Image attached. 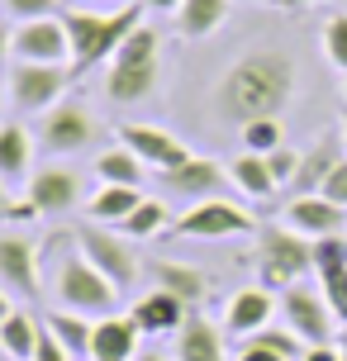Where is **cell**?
Listing matches in <instances>:
<instances>
[{"instance_id": "1", "label": "cell", "mask_w": 347, "mask_h": 361, "mask_svg": "<svg viewBox=\"0 0 347 361\" xmlns=\"http://www.w3.org/2000/svg\"><path fill=\"white\" fill-rule=\"evenodd\" d=\"M295 100V62L281 48H252L219 76L214 86V114L224 124H252V119H281V109Z\"/></svg>"}, {"instance_id": "2", "label": "cell", "mask_w": 347, "mask_h": 361, "mask_svg": "<svg viewBox=\"0 0 347 361\" xmlns=\"http://www.w3.org/2000/svg\"><path fill=\"white\" fill-rule=\"evenodd\" d=\"M43 257H48V290H53V309H67V314H86V319H105V314H119V290L100 276V271L81 257L76 247V233H53L43 243Z\"/></svg>"}, {"instance_id": "3", "label": "cell", "mask_w": 347, "mask_h": 361, "mask_svg": "<svg viewBox=\"0 0 347 361\" xmlns=\"http://www.w3.org/2000/svg\"><path fill=\"white\" fill-rule=\"evenodd\" d=\"M143 24V5L138 0H128V5H114L105 15H95L86 5H76V10H62V29H67V43H72V72H95V67H105L119 48H124V38L133 34Z\"/></svg>"}, {"instance_id": "4", "label": "cell", "mask_w": 347, "mask_h": 361, "mask_svg": "<svg viewBox=\"0 0 347 361\" xmlns=\"http://www.w3.org/2000/svg\"><path fill=\"white\" fill-rule=\"evenodd\" d=\"M252 267H257V286L262 290L286 295L314 271V243L305 233H295L291 224H267V228H257Z\"/></svg>"}, {"instance_id": "5", "label": "cell", "mask_w": 347, "mask_h": 361, "mask_svg": "<svg viewBox=\"0 0 347 361\" xmlns=\"http://www.w3.org/2000/svg\"><path fill=\"white\" fill-rule=\"evenodd\" d=\"M157 86V34L138 24L124 38V48L105 62V100L114 105H138Z\"/></svg>"}, {"instance_id": "6", "label": "cell", "mask_w": 347, "mask_h": 361, "mask_svg": "<svg viewBox=\"0 0 347 361\" xmlns=\"http://www.w3.org/2000/svg\"><path fill=\"white\" fill-rule=\"evenodd\" d=\"M72 76L76 72L67 62H15L10 76H5V90H10V105L15 109H24V114H48L53 105H62Z\"/></svg>"}, {"instance_id": "7", "label": "cell", "mask_w": 347, "mask_h": 361, "mask_svg": "<svg viewBox=\"0 0 347 361\" xmlns=\"http://www.w3.org/2000/svg\"><path fill=\"white\" fill-rule=\"evenodd\" d=\"M76 247H81V257H86L119 295H128V290L138 286V257H133V247H128V238L119 233V228H105V224H91V219H86V224L76 228Z\"/></svg>"}, {"instance_id": "8", "label": "cell", "mask_w": 347, "mask_h": 361, "mask_svg": "<svg viewBox=\"0 0 347 361\" xmlns=\"http://www.w3.org/2000/svg\"><path fill=\"white\" fill-rule=\"evenodd\" d=\"M176 238H252L257 233V219L238 204V200H200L190 204L176 224H171Z\"/></svg>"}, {"instance_id": "9", "label": "cell", "mask_w": 347, "mask_h": 361, "mask_svg": "<svg viewBox=\"0 0 347 361\" xmlns=\"http://www.w3.org/2000/svg\"><path fill=\"white\" fill-rule=\"evenodd\" d=\"M281 324L295 328V338L305 347H329L333 333H338V319H333L324 290H310V286H291L281 295Z\"/></svg>"}, {"instance_id": "10", "label": "cell", "mask_w": 347, "mask_h": 361, "mask_svg": "<svg viewBox=\"0 0 347 361\" xmlns=\"http://www.w3.org/2000/svg\"><path fill=\"white\" fill-rule=\"evenodd\" d=\"M100 138V128H95L91 109L76 105V100H62L43 114V124H38V143L48 147L53 157H72V152H86V147Z\"/></svg>"}, {"instance_id": "11", "label": "cell", "mask_w": 347, "mask_h": 361, "mask_svg": "<svg viewBox=\"0 0 347 361\" xmlns=\"http://www.w3.org/2000/svg\"><path fill=\"white\" fill-rule=\"evenodd\" d=\"M38 257H43V247H38L29 233H19V228H0V286L15 290V295L38 300V290H43Z\"/></svg>"}, {"instance_id": "12", "label": "cell", "mask_w": 347, "mask_h": 361, "mask_svg": "<svg viewBox=\"0 0 347 361\" xmlns=\"http://www.w3.org/2000/svg\"><path fill=\"white\" fill-rule=\"evenodd\" d=\"M157 180L166 185V195L176 200H190V204H200V200H219L224 185H233L229 180V166L209 162V157H185L181 166H171V171H157Z\"/></svg>"}, {"instance_id": "13", "label": "cell", "mask_w": 347, "mask_h": 361, "mask_svg": "<svg viewBox=\"0 0 347 361\" xmlns=\"http://www.w3.org/2000/svg\"><path fill=\"white\" fill-rule=\"evenodd\" d=\"M114 133H119V143H124L143 166H152V171H171V166H181L185 157H190V147H185L176 133H166L162 124H119Z\"/></svg>"}, {"instance_id": "14", "label": "cell", "mask_w": 347, "mask_h": 361, "mask_svg": "<svg viewBox=\"0 0 347 361\" xmlns=\"http://www.w3.org/2000/svg\"><path fill=\"white\" fill-rule=\"evenodd\" d=\"M10 57L15 62H67L72 43H67L62 19H24L10 38Z\"/></svg>"}, {"instance_id": "15", "label": "cell", "mask_w": 347, "mask_h": 361, "mask_svg": "<svg viewBox=\"0 0 347 361\" xmlns=\"http://www.w3.org/2000/svg\"><path fill=\"white\" fill-rule=\"evenodd\" d=\"M24 195L34 200L38 214H67L81 204V176H76L72 166H43L29 176V190Z\"/></svg>"}, {"instance_id": "16", "label": "cell", "mask_w": 347, "mask_h": 361, "mask_svg": "<svg viewBox=\"0 0 347 361\" xmlns=\"http://www.w3.org/2000/svg\"><path fill=\"white\" fill-rule=\"evenodd\" d=\"M286 224L314 243V238L343 233V228H347V209H343V204H333L329 195H291V204H286Z\"/></svg>"}, {"instance_id": "17", "label": "cell", "mask_w": 347, "mask_h": 361, "mask_svg": "<svg viewBox=\"0 0 347 361\" xmlns=\"http://www.w3.org/2000/svg\"><path fill=\"white\" fill-rule=\"evenodd\" d=\"M128 319L138 324L143 338H166V333H181V324L190 319V309H185L176 295H166V290H147V295L133 300Z\"/></svg>"}, {"instance_id": "18", "label": "cell", "mask_w": 347, "mask_h": 361, "mask_svg": "<svg viewBox=\"0 0 347 361\" xmlns=\"http://www.w3.org/2000/svg\"><path fill=\"white\" fill-rule=\"evenodd\" d=\"M276 295L272 290H262V286H243L229 300V309H224V328L233 333V338H252L257 328H267L276 324Z\"/></svg>"}, {"instance_id": "19", "label": "cell", "mask_w": 347, "mask_h": 361, "mask_svg": "<svg viewBox=\"0 0 347 361\" xmlns=\"http://www.w3.org/2000/svg\"><path fill=\"white\" fill-rule=\"evenodd\" d=\"M138 324L128 314H105L91 328V361H133L138 357Z\"/></svg>"}, {"instance_id": "20", "label": "cell", "mask_w": 347, "mask_h": 361, "mask_svg": "<svg viewBox=\"0 0 347 361\" xmlns=\"http://www.w3.org/2000/svg\"><path fill=\"white\" fill-rule=\"evenodd\" d=\"M152 290H166V295H176L190 314H200L205 295H209V276H205L200 267H185V262H152Z\"/></svg>"}, {"instance_id": "21", "label": "cell", "mask_w": 347, "mask_h": 361, "mask_svg": "<svg viewBox=\"0 0 347 361\" xmlns=\"http://www.w3.org/2000/svg\"><path fill=\"white\" fill-rule=\"evenodd\" d=\"M343 157H347V152H343V133L319 138V143L300 157V171H295L291 190H295V195H319V190H324V180L333 176V166L343 162Z\"/></svg>"}, {"instance_id": "22", "label": "cell", "mask_w": 347, "mask_h": 361, "mask_svg": "<svg viewBox=\"0 0 347 361\" xmlns=\"http://www.w3.org/2000/svg\"><path fill=\"white\" fill-rule=\"evenodd\" d=\"M29 171H34V138H29V128L24 124H0V180L5 185H15L24 180L29 185Z\"/></svg>"}, {"instance_id": "23", "label": "cell", "mask_w": 347, "mask_h": 361, "mask_svg": "<svg viewBox=\"0 0 347 361\" xmlns=\"http://www.w3.org/2000/svg\"><path fill=\"white\" fill-rule=\"evenodd\" d=\"M176 361H229L224 357V333L205 314H190L176 333Z\"/></svg>"}, {"instance_id": "24", "label": "cell", "mask_w": 347, "mask_h": 361, "mask_svg": "<svg viewBox=\"0 0 347 361\" xmlns=\"http://www.w3.org/2000/svg\"><path fill=\"white\" fill-rule=\"evenodd\" d=\"M229 5L233 0H181V10H176V34L185 43H200V38L219 34V24L229 19Z\"/></svg>"}, {"instance_id": "25", "label": "cell", "mask_w": 347, "mask_h": 361, "mask_svg": "<svg viewBox=\"0 0 347 361\" xmlns=\"http://www.w3.org/2000/svg\"><path fill=\"white\" fill-rule=\"evenodd\" d=\"M138 200H143V190H133V185H100V190L86 200V219H91V224H105V228H119V224L138 209Z\"/></svg>"}, {"instance_id": "26", "label": "cell", "mask_w": 347, "mask_h": 361, "mask_svg": "<svg viewBox=\"0 0 347 361\" xmlns=\"http://www.w3.org/2000/svg\"><path fill=\"white\" fill-rule=\"evenodd\" d=\"M43 328L72 352V361H91V328H95V319H86V314H67V309H53V314H43Z\"/></svg>"}, {"instance_id": "27", "label": "cell", "mask_w": 347, "mask_h": 361, "mask_svg": "<svg viewBox=\"0 0 347 361\" xmlns=\"http://www.w3.org/2000/svg\"><path fill=\"white\" fill-rule=\"evenodd\" d=\"M38 338H43V319L24 314V309H15V314L0 324V352L10 361H34Z\"/></svg>"}, {"instance_id": "28", "label": "cell", "mask_w": 347, "mask_h": 361, "mask_svg": "<svg viewBox=\"0 0 347 361\" xmlns=\"http://www.w3.org/2000/svg\"><path fill=\"white\" fill-rule=\"evenodd\" d=\"M229 180H233L248 200H272L276 190H281L276 176H272V166H267V157H257V152H238L233 162H229Z\"/></svg>"}, {"instance_id": "29", "label": "cell", "mask_w": 347, "mask_h": 361, "mask_svg": "<svg viewBox=\"0 0 347 361\" xmlns=\"http://www.w3.org/2000/svg\"><path fill=\"white\" fill-rule=\"evenodd\" d=\"M95 176H100V185H133V190H143L147 166L119 143V147H105V152L95 157Z\"/></svg>"}, {"instance_id": "30", "label": "cell", "mask_w": 347, "mask_h": 361, "mask_svg": "<svg viewBox=\"0 0 347 361\" xmlns=\"http://www.w3.org/2000/svg\"><path fill=\"white\" fill-rule=\"evenodd\" d=\"M171 228V204L166 200H152V195H143L138 200V209L119 224V233L128 238V243H138V238H157V233H166Z\"/></svg>"}, {"instance_id": "31", "label": "cell", "mask_w": 347, "mask_h": 361, "mask_svg": "<svg viewBox=\"0 0 347 361\" xmlns=\"http://www.w3.org/2000/svg\"><path fill=\"white\" fill-rule=\"evenodd\" d=\"M243 343L267 347V352H276V357H286V361H305V352H310V347L295 338V328H286V324H267V328H257L252 338H243Z\"/></svg>"}, {"instance_id": "32", "label": "cell", "mask_w": 347, "mask_h": 361, "mask_svg": "<svg viewBox=\"0 0 347 361\" xmlns=\"http://www.w3.org/2000/svg\"><path fill=\"white\" fill-rule=\"evenodd\" d=\"M281 143H286V128H281V119H252V124H243V152L267 157V152H276Z\"/></svg>"}, {"instance_id": "33", "label": "cell", "mask_w": 347, "mask_h": 361, "mask_svg": "<svg viewBox=\"0 0 347 361\" xmlns=\"http://www.w3.org/2000/svg\"><path fill=\"white\" fill-rule=\"evenodd\" d=\"M347 271V238L343 233H329V238H314V276H338Z\"/></svg>"}, {"instance_id": "34", "label": "cell", "mask_w": 347, "mask_h": 361, "mask_svg": "<svg viewBox=\"0 0 347 361\" xmlns=\"http://www.w3.org/2000/svg\"><path fill=\"white\" fill-rule=\"evenodd\" d=\"M324 57L347 76V15H333L324 24Z\"/></svg>"}, {"instance_id": "35", "label": "cell", "mask_w": 347, "mask_h": 361, "mask_svg": "<svg viewBox=\"0 0 347 361\" xmlns=\"http://www.w3.org/2000/svg\"><path fill=\"white\" fill-rule=\"evenodd\" d=\"M319 290H324V300H329L338 328H347V271H338V276H324V281H319Z\"/></svg>"}, {"instance_id": "36", "label": "cell", "mask_w": 347, "mask_h": 361, "mask_svg": "<svg viewBox=\"0 0 347 361\" xmlns=\"http://www.w3.org/2000/svg\"><path fill=\"white\" fill-rule=\"evenodd\" d=\"M267 166H272V176H276V185H291L295 180V171H300V152L295 147H276V152H267Z\"/></svg>"}, {"instance_id": "37", "label": "cell", "mask_w": 347, "mask_h": 361, "mask_svg": "<svg viewBox=\"0 0 347 361\" xmlns=\"http://www.w3.org/2000/svg\"><path fill=\"white\" fill-rule=\"evenodd\" d=\"M5 10L24 24V19H53L57 15V0H5Z\"/></svg>"}, {"instance_id": "38", "label": "cell", "mask_w": 347, "mask_h": 361, "mask_svg": "<svg viewBox=\"0 0 347 361\" xmlns=\"http://www.w3.org/2000/svg\"><path fill=\"white\" fill-rule=\"evenodd\" d=\"M319 195H329L333 204H343V209H347V157L333 166V176L324 180V190H319Z\"/></svg>"}, {"instance_id": "39", "label": "cell", "mask_w": 347, "mask_h": 361, "mask_svg": "<svg viewBox=\"0 0 347 361\" xmlns=\"http://www.w3.org/2000/svg\"><path fill=\"white\" fill-rule=\"evenodd\" d=\"M34 361H72V352H67V347H62V343L53 338V333L43 328V338H38V352H34Z\"/></svg>"}, {"instance_id": "40", "label": "cell", "mask_w": 347, "mask_h": 361, "mask_svg": "<svg viewBox=\"0 0 347 361\" xmlns=\"http://www.w3.org/2000/svg\"><path fill=\"white\" fill-rule=\"evenodd\" d=\"M233 361H286V357H276V352H267V347L243 343V347H238V357H233Z\"/></svg>"}, {"instance_id": "41", "label": "cell", "mask_w": 347, "mask_h": 361, "mask_svg": "<svg viewBox=\"0 0 347 361\" xmlns=\"http://www.w3.org/2000/svg\"><path fill=\"white\" fill-rule=\"evenodd\" d=\"M15 204H19V200L10 195V185L0 180V224H10V214H15Z\"/></svg>"}, {"instance_id": "42", "label": "cell", "mask_w": 347, "mask_h": 361, "mask_svg": "<svg viewBox=\"0 0 347 361\" xmlns=\"http://www.w3.org/2000/svg\"><path fill=\"white\" fill-rule=\"evenodd\" d=\"M305 361H343V352H338V347H310V352H305Z\"/></svg>"}, {"instance_id": "43", "label": "cell", "mask_w": 347, "mask_h": 361, "mask_svg": "<svg viewBox=\"0 0 347 361\" xmlns=\"http://www.w3.org/2000/svg\"><path fill=\"white\" fill-rule=\"evenodd\" d=\"M147 10H157V15H171V10H181V0H143Z\"/></svg>"}, {"instance_id": "44", "label": "cell", "mask_w": 347, "mask_h": 361, "mask_svg": "<svg viewBox=\"0 0 347 361\" xmlns=\"http://www.w3.org/2000/svg\"><path fill=\"white\" fill-rule=\"evenodd\" d=\"M10 314H15V305H10V290L0 286V324H5V319H10Z\"/></svg>"}, {"instance_id": "45", "label": "cell", "mask_w": 347, "mask_h": 361, "mask_svg": "<svg viewBox=\"0 0 347 361\" xmlns=\"http://www.w3.org/2000/svg\"><path fill=\"white\" fill-rule=\"evenodd\" d=\"M10 38H15V29H5V24H0V62L10 57Z\"/></svg>"}, {"instance_id": "46", "label": "cell", "mask_w": 347, "mask_h": 361, "mask_svg": "<svg viewBox=\"0 0 347 361\" xmlns=\"http://www.w3.org/2000/svg\"><path fill=\"white\" fill-rule=\"evenodd\" d=\"M338 352H343V361H347V328L338 333Z\"/></svg>"}, {"instance_id": "47", "label": "cell", "mask_w": 347, "mask_h": 361, "mask_svg": "<svg viewBox=\"0 0 347 361\" xmlns=\"http://www.w3.org/2000/svg\"><path fill=\"white\" fill-rule=\"evenodd\" d=\"M286 10H300V5H314V0H281Z\"/></svg>"}, {"instance_id": "48", "label": "cell", "mask_w": 347, "mask_h": 361, "mask_svg": "<svg viewBox=\"0 0 347 361\" xmlns=\"http://www.w3.org/2000/svg\"><path fill=\"white\" fill-rule=\"evenodd\" d=\"M133 361H166V357H157V352H143V357H133Z\"/></svg>"}, {"instance_id": "49", "label": "cell", "mask_w": 347, "mask_h": 361, "mask_svg": "<svg viewBox=\"0 0 347 361\" xmlns=\"http://www.w3.org/2000/svg\"><path fill=\"white\" fill-rule=\"evenodd\" d=\"M338 133H343V147H347V109H343V124H338Z\"/></svg>"}, {"instance_id": "50", "label": "cell", "mask_w": 347, "mask_h": 361, "mask_svg": "<svg viewBox=\"0 0 347 361\" xmlns=\"http://www.w3.org/2000/svg\"><path fill=\"white\" fill-rule=\"evenodd\" d=\"M243 5H281V0H243Z\"/></svg>"}, {"instance_id": "51", "label": "cell", "mask_w": 347, "mask_h": 361, "mask_svg": "<svg viewBox=\"0 0 347 361\" xmlns=\"http://www.w3.org/2000/svg\"><path fill=\"white\" fill-rule=\"evenodd\" d=\"M76 5H86V10H91V5H100V0H76Z\"/></svg>"}, {"instance_id": "52", "label": "cell", "mask_w": 347, "mask_h": 361, "mask_svg": "<svg viewBox=\"0 0 347 361\" xmlns=\"http://www.w3.org/2000/svg\"><path fill=\"white\" fill-rule=\"evenodd\" d=\"M5 95H10V90H5V81H0V105H5Z\"/></svg>"}, {"instance_id": "53", "label": "cell", "mask_w": 347, "mask_h": 361, "mask_svg": "<svg viewBox=\"0 0 347 361\" xmlns=\"http://www.w3.org/2000/svg\"><path fill=\"white\" fill-rule=\"evenodd\" d=\"M343 95H347V76H343Z\"/></svg>"}, {"instance_id": "54", "label": "cell", "mask_w": 347, "mask_h": 361, "mask_svg": "<svg viewBox=\"0 0 347 361\" xmlns=\"http://www.w3.org/2000/svg\"><path fill=\"white\" fill-rule=\"evenodd\" d=\"M119 5H128V0H119Z\"/></svg>"}]
</instances>
